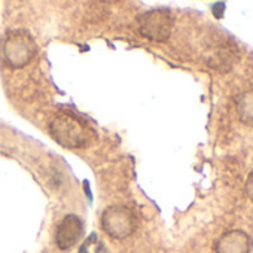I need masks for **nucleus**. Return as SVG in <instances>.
<instances>
[{
  "label": "nucleus",
  "mask_w": 253,
  "mask_h": 253,
  "mask_svg": "<svg viewBox=\"0 0 253 253\" xmlns=\"http://www.w3.org/2000/svg\"><path fill=\"white\" fill-rule=\"evenodd\" d=\"M2 54L5 63L9 67L21 69L26 67L38 54V43L29 32L14 30L5 36Z\"/></svg>",
  "instance_id": "obj_2"
},
{
  "label": "nucleus",
  "mask_w": 253,
  "mask_h": 253,
  "mask_svg": "<svg viewBox=\"0 0 253 253\" xmlns=\"http://www.w3.org/2000/svg\"><path fill=\"white\" fill-rule=\"evenodd\" d=\"M252 241L243 231H231L222 235L216 244V253H249Z\"/></svg>",
  "instance_id": "obj_6"
},
{
  "label": "nucleus",
  "mask_w": 253,
  "mask_h": 253,
  "mask_svg": "<svg viewBox=\"0 0 253 253\" xmlns=\"http://www.w3.org/2000/svg\"><path fill=\"white\" fill-rule=\"evenodd\" d=\"M140 33L155 42H166L173 30V17L169 9H151L139 18Z\"/></svg>",
  "instance_id": "obj_4"
},
{
  "label": "nucleus",
  "mask_w": 253,
  "mask_h": 253,
  "mask_svg": "<svg viewBox=\"0 0 253 253\" xmlns=\"http://www.w3.org/2000/svg\"><path fill=\"white\" fill-rule=\"evenodd\" d=\"M223 11H225V3H214L213 5V14L216 18H220L223 15Z\"/></svg>",
  "instance_id": "obj_8"
},
{
  "label": "nucleus",
  "mask_w": 253,
  "mask_h": 253,
  "mask_svg": "<svg viewBox=\"0 0 253 253\" xmlns=\"http://www.w3.org/2000/svg\"><path fill=\"white\" fill-rule=\"evenodd\" d=\"M51 137L66 149H78L86 145L88 130L81 119L72 113H57L49 122Z\"/></svg>",
  "instance_id": "obj_1"
},
{
  "label": "nucleus",
  "mask_w": 253,
  "mask_h": 253,
  "mask_svg": "<svg viewBox=\"0 0 253 253\" xmlns=\"http://www.w3.org/2000/svg\"><path fill=\"white\" fill-rule=\"evenodd\" d=\"M246 191H247V194H249V197L253 200V173L249 176V179H247V183H246Z\"/></svg>",
  "instance_id": "obj_9"
},
{
  "label": "nucleus",
  "mask_w": 253,
  "mask_h": 253,
  "mask_svg": "<svg viewBox=\"0 0 253 253\" xmlns=\"http://www.w3.org/2000/svg\"><path fill=\"white\" fill-rule=\"evenodd\" d=\"M82 232H84V223L76 214L64 216L55 232V243L58 249L61 250L72 249L82 237Z\"/></svg>",
  "instance_id": "obj_5"
},
{
  "label": "nucleus",
  "mask_w": 253,
  "mask_h": 253,
  "mask_svg": "<svg viewBox=\"0 0 253 253\" xmlns=\"http://www.w3.org/2000/svg\"><path fill=\"white\" fill-rule=\"evenodd\" d=\"M136 216L125 206H110L101 214V228L115 240L130 237L136 229Z\"/></svg>",
  "instance_id": "obj_3"
},
{
  "label": "nucleus",
  "mask_w": 253,
  "mask_h": 253,
  "mask_svg": "<svg viewBox=\"0 0 253 253\" xmlns=\"http://www.w3.org/2000/svg\"><path fill=\"white\" fill-rule=\"evenodd\" d=\"M238 115L243 122L253 125V91L243 94L238 100Z\"/></svg>",
  "instance_id": "obj_7"
}]
</instances>
